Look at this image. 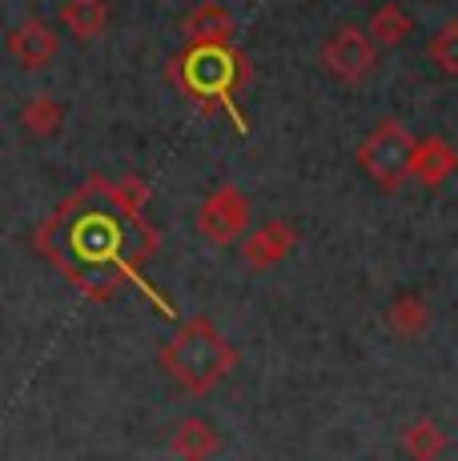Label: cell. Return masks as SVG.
I'll return each mask as SVG.
<instances>
[{"mask_svg": "<svg viewBox=\"0 0 458 461\" xmlns=\"http://www.w3.org/2000/svg\"><path fill=\"white\" fill-rule=\"evenodd\" d=\"M153 221L133 217L113 201L109 176L93 173L77 193H69L57 209L32 229V249H37L69 285L85 301H113L121 289H137L161 317L178 321L173 301L157 294L153 281H145L141 265L157 253Z\"/></svg>", "mask_w": 458, "mask_h": 461, "instance_id": "6da1fadb", "label": "cell"}, {"mask_svg": "<svg viewBox=\"0 0 458 461\" xmlns=\"http://www.w3.org/2000/svg\"><path fill=\"white\" fill-rule=\"evenodd\" d=\"M165 81L178 85V93L197 104V113H225L234 129L250 137V121L237 96L253 81V65L237 44H185L178 57L165 60Z\"/></svg>", "mask_w": 458, "mask_h": 461, "instance_id": "7a4b0ae2", "label": "cell"}, {"mask_svg": "<svg viewBox=\"0 0 458 461\" xmlns=\"http://www.w3.org/2000/svg\"><path fill=\"white\" fill-rule=\"evenodd\" d=\"M165 377L181 389L185 397H209L222 381L237 369L242 353L237 345H229L222 330L209 317H189L178 325V333L161 345L157 353Z\"/></svg>", "mask_w": 458, "mask_h": 461, "instance_id": "3957f363", "label": "cell"}, {"mask_svg": "<svg viewBox=\"0 0 458 461\" xmlns=\"http://www.w3.org/2000/svg\"><path fill=\"white\" fill-rule=\"evenodd\" d=\"M414 132L394 117H382L374 129L358 140L354 161L362 176L374 181L378 193H398L410 181V157H414Z\"/></svg>", "mask_w": 458, "mask_h": 461, "instance_id": "277c9868", "label": "cell"}, {"mask_svg": "<svg viewBox=\"0 0 458 461\" xmlns=\"http://www.w3.org/2000/svg\"><path fill=\"white\" fill-rule=\"evenodd\" d=\"M318 65L330 81L338 85H362L378 68V44L366 37V29L358 24H342L318 49Z\"/></svg>", "mask_w": 458, "mask_h": 461, "instance_id": "5b68a950", "label": "cell"}, {"mask_svg": "<svg viewBox=\"0 0 458 461\" xmlns=\"http://www.w3.org/2000/svg\"><path fill=\"white\" fill-rule=\"evenodd\" d=\"M250 217H253V205L237 185H217L201 197V209H197V233L206 237L209 245L217 249H229L237 245L245 233H250Z\"/></svg>", "mask_w": 458, "mask_h": 461, "instance_id": "8992f818", "label": "cell"}, {"mask_svg": "<svg viewBox=\"0 0 458 461\" xmlns=\"http://www.w3.org/2000/svg\"><path fill=\"white\" fill-rule=\"evenodd\" d=\"M237 245H242L245 269H258V273L274 269V265H281L298 249V225L289 217H270V221H261L253 233H245Z\"/></svg>", "mask_w": 458, "mask_h": 461, "instance_id": "52a82bcc", "label": "cell"}, {"mask_svg": "<svg viewBox=\"0 0 458 461\" xmlns=\"http://www.w3.org/2000/svg\"><path fill=\"white\" fill-rule=\"evenodd\" d=\"M5 52L21 68H29V73H41V68H49L52 60H57L60 32L52 29L49 21H41V16H24V21L5 37Z\"/></svg>", "mask_w": 458, "mask_h": 461, "instance_id": "ba28073f", "label": "cell"}, {"mask_svg": "<svg viewBox=\"0 0 458 461\" xmlns=\"http://www.w3.org/2000/svg\"><path fill=\"white\" fill-rule=\"evenodd\" d=\"M458 168V153L446 137H422L414 140V157H410V176L422 189H443Z\"/></svg>", "mask_w": 458, "mask_h": 461, "instance_id": "9c48e42d", "label": "cell"}, {"mask_svg": "<svg viewBox=\"0 0 458 461\" xmlns=\"http://www.w3.org/2000/svg\"><path fill=\"white\" fill-rule=\"evenodd\" d=\"M222 446H225L222 429L209 418H193L189 413V418H181L169 429V449H173V457H181V461H214L222 454Z\"/></svg>", "mask_w": 458, "mask_h": 461, "instance_id": "30bf717a", "label": "cell"}, {"mask_svg": "<svg viewBox=\"0 0 458 461\" xmlns=\"http://www.w3.org/2000/svg\"><path fill=\"white\" fill-rule=\"evenodd\" d=\"M234 32H237L234 16H229V8L217 5V0H201V5H193L181 21L185 44H234Z\"/></svg>", "mask_w": 458, "mask_h": 461, "instance_id": "8fae6325", "label": "cell"}, {"mask_svg": "<svg viewBox=\"0 0 458 461\" xmlns=\"http://www.w3.org/2000/svg\"><path fill=\"white\" fill-rule=\"evenodd\" d=\"M57 21L73 41L93 44L113 24V5L109 0H60Z\"/></svg>", "mask_w": 458, "mask_h": 461, "instance_id": "7c38bea8", "label": "cell"}, {"mask_svg": "<svg viewBox=\"0 0 458 461\" xmlns=\"http://www.w3.org/2000/svg\"><path fill=\"white\" fill-rule=\"evenodd\" d=\"M430 325H435V309H430V301L422 294H398L386 305V330H390L398 341H418V337L430 333Z\"/></svg>", "mask_w": 458, "mask_h": 461, "instance_id": "4fadbf2b", "label": "cell"}, {"mask_svg": "<svg viewBox=\"0 0 458 461\" xmlns=\"http://www.w3.org/2000/svg\"><path fill=\"white\" fill-rule=\"evenodd\" d=\"M16 125H21V132L29 140H49L60 132V125H65V104H60L52 93H37L21 104Z\"/></svg>", "mask_w": 458, "mask_h": 461, "instance_id": "5bb4252c", "label": "cell"}, {"mask_svg": "<svg viewBox=\"0 0 458 461\" xmlns=\"http://www.w3.org/2000/svg\"><path fill=\"white\" fill-rule=\"evenodd\" d=\"M410 32H414V16L398 0H386V5H378L374 13H370L366 37L374 41L378 49H402V44L410 41Z\"/></svg>", "mask_w": 458, "mask_h": 461, "instance_id": "9a60e30c", "label": "cell"}, {"mask_svg": "<svg viewBox=\"0 0 458 461\" xmlns=\"http://www.w3.org/2000/svg\"><path fill=\"white\" fill-rule=\"evenodd\" d=\"M446 446H451V438L435 418H418L402 429V454L410 461H438L446 454Z\"/></svg>", "mask_w": 458, "mask_h": 461, "instance_id": "2e32d148", "label": "cell"}, {"mask_svg": "<svg viewBox=\"0 0 458 461\" xmlns=\"http://www.w3.org/2000/svg\"><path fill=\"white\" fill-rule=\"evenodd\" d=\"M426 60L443 77H458V21H446L443 29L426 41Z\"/></svg>", "mask_w": 458, "mask_h": 461, "instance_id": "e0dca14e", "label": "cell"}, {"mask_svg": "<svg viewBox=\"0 0 458 461\" xmlns=\"http://www.w3.org/2000/svg\"><path fill=\"white\" fill-rule=\"evenodd\" d=\"M109 193L125 212L133 217H145V205H149V181L137 173H125V176H113L109 181Z\"/></svg>", "mask_w": 458, "mask_h": 461, "instance_id": "ac0fdd59", "label": "cell"}]
</instances>
